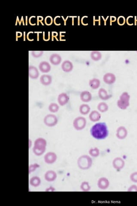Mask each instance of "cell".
I'll list each match as a JSON object with an SVG mask.
<instances>
[{
	"label": "cell",
	"mask_w": 137,
	"mask_h": 206,
	"mask_svg": "<svg viewBox=\"0 0 137 206\" xmlns=\"http://www.w3.org/2000/svg\"><path fill=\"white\" fill-rule=\"evenodd\" d=\"M104 81L106 83H113L116 80V77L113 74L108 73L104 75L103 78Z\"/></svg>",
	"instance_id": "16"
},
{
	"label": "cell",
	"mask_w": 137,
	"mask_h": 206,
	"mask_svg": "<svg viewBox=\"0 0 137 206\" xmlns=\"http://www.w3.org/2000/svg\"><path fill=\"white\" fill-rule=\"evenodd\" d=\"M52 78L49 75H42L40 77V83L44 85H48L52 83Z\"/></svg>",
	"instance_id": "12"
},
{
	"label": "cell",
	"mask_w": 137,
	"mask_h": 206,
	"mask_svg": "<svg viewBox=\"0 0 137 206\" xmlns=\"http://www.w3.org/2000/svg\"><path fill=\"white\" fill-rule=\"evenodd\" d=\"M99 95L100 97L102 99H106L108 98V95L107 92L104 88H101L99 92Z\"/></svg>",
	"instance_id": "23"
},
{
	"label": "cell",
	"mask_w": 137,
	"mask_h": 206,
	"mask_svg": "<svg viewBox=\"0 0 137 206\" xmlns=\"http://www.w3.org/2000/svg\"><path fill=\"white\" fill-rule=\"evenodd\" d=\"M128 191H137V186L136 185H133L131 186L128 188Z\"/></svg>",
	"instance_id": "30"
},
{
	"label": "cell",
	"mask_w": 137,
	"mask_h": 206,
	"mask_svg": "<svg viewBox=\"0 0 137 206\" xmlns=\"http://www.w3.org/2000/svg\"><path fill=\"white\" fill-rule=\"evenodd\" d=\"M89 153L92 157H97L99 155V151L96 148L92 149L89 151Z\"/></svg>",
	"instance_id": "24"
},
{
	"label": "cell",
	"mask_w": 137,
	"mask_h": 206,
	"mask_svg": "<svg viewBox=\"0 0 137 206\" xmlns=\"http://www.w3.org/2000/svg\"><path fill=\"white\" fill-rule=\"evenodd\" d=\"M44 122L48 126H54L57 123V118L54 114H48L44 119Z\"/></svg>",
	"instance_id": "7"
},
{
	"label": "cell",
	"mask_w": 137,
	"mask_h": 206,
	"mask_svg": "<svg viewBox=\"0 0 137 206\" xmlns=\"http://www.w3.org/2000/svg\"><path fill=\"white\" fill-rule=\"evenodd\" d=\"M39 73L38 69L33 66L29 67V76L32 79H36L38 77Z\"/></svg>",
	"instance_id": "11"
},
{
	"label": "cell",
	"mask_w": 137,
	"mask_h": 206,
	"mask_svg": "<svg viewBox=\"0 0 137 206\" xmlns=\"http://www.w3.org/2000/svg\"><path fill=\"white\" fill-rule=\"evenodd\" d=\"M59 106L55 103H51L49 106V110L52 112H56L58 111Z\"/></svg>",
	"instance_id": "22"
},
{
	"label": "cell",
	"mask_w": 137,
	"mask_h": 206,
	"mask_svg": "<svg viewBox=\"0 0 137 206\" xmlns=\"http://www.w3.org/2000/svg\"><path fill=\"white\" fill-rule=\"evenodd\" d=\"M81 188L83 191H88L90 189V187L87 182H83L81 185Z\"/></svg>",
	"instance_id": "26"
},
{
	"label": "cell",
	"mask_w": 137,
	"mask_h": 206,
	"mask_svg": "<svg viewBox=\"0 0 137 206\" xmlns=\"http://www.w3.org/2000/svg\"><path fill=\"white\" fill-rule=\"evenodd\" d=\"M90 106L86 104H83L80 106V111L83 114H86L90 111Z\"/></svg>",
	"instance_id": "21"
},
{
	"label": "cell",
	"mask_w": 137,
	"mask_h": 206,
	"mask_svg": "<svg viewBox=\"0 0 137 206\" xmlns=\"http://www.w3.org/2000/svg\"><path fill=\"white\" fill-rule=\"evenodd\" d=\"M73 68L72 63L69 60H65L62 64V68L65 72H69L72 71Z\"/></svg>",
	"instance_id": "15"
},
{
	"label": "cell",
	"mask_w": 137,
	"mask_h": 206,
	"mask_svg": "<svg viewBox=\"0 0 137 206\" xmlns=\"http://www.w3.org/2000/svg\"><path fill=\"white\" fill-rule=\"evenodd\" d=\"M130 179L132 182L137 183V172L131 173L130 176Z\"/></svg>",
	"instance_id": "27"
},
{
	"label": "cell",
	"mask_w": 137,
	"mask_h": 206,
	"mask_svg": "<svg viewBox=\"0 0 137 206\" xmlns=\"http://www.w3.org/2000/svg\"><path fill=\"white\" fill-rule=\"evenodd\" d=\"M98 187L101 190H107L110 186V181L106 177H102L98 181Z\"/></svg>",
	"instance_id": "8"
},
{
	"label": "cell",
	"mask_w": 137,
	"mask_h": 206,
	"mask_svg": "<svg viewBox=\"0 0 137 206\" xmlns=\"http://www.w3.org/2000/svg\"><path fill=\"white\" fill-rule=\"evenodd\" d=\"M77 163L80 168L83 170H87L91 167L92 160L89 156L83 155L79 158Z\"/></svg>",
	"instance_id": "2"
},
{
	"label": "cell",
	"mask_w": 137,
	"mask_h": 206,
	"mask_svg": "<svg viewBox=\"0 0 137 206\" xmlns=\"http://www.w3.org/2000/svg\"><path fill=\"white\" fill-rule=\"evenodd\" d=\"M91 134L97 139H103L108 135L107 125L104 123H96L90 129Z\"/></svg>",
	"instance_id": "1"
},
{
	"label": "cell",
	"mask_w": 137,
	"mask_h": 206,
	"mask_svg": "<svg viewBox=\"0 0 137 206\" xmlns=\"http://www.w3.org/2000/svg\"><path fill=\"white\" fill-rule=\"evenodd\" d=\"M86 125V120L82 116L77 117L74 120L73 125L76 130H81L84 128Z\"/></svg>",
	"instance_id": "5"
},
{
	"label": "cell",
	"mask_w": 137,
	"mask_h": 206,
	"mask_svg": "<svg viewBox=\"0 0 137 206\" xmlns=\"http://www.w3.org/2000/svg\"><path fill=\"white\" fill-rule=\"evenodd\" d=\"M127 130L124 126H120L117 130L116 135L119 139H125L127 137Z\"/></svg>",
	"instance_id": "9"
},
{
	"label": "cell",
	"mask_w": 137,
	"mask_h": 206,
	"mask_svg": "<svg viewBox=\"0 0 137 206\" xmlns=\"http://www.w3.org/2000/svg\"><path fill=\"white\" fill-rule=\"evenodd\" d=\"M43 53V51H33L31 52V55L37 58L41 56Z\"/></svg>",
	"instance_id": "28"
},
{
	"label": "cell",
	"mask_w": 137,
	"mask_h": 206,
	"mask_svg": "<svg viewBox=\"0 0 137 206\" xmlns=\"http://www.w3.org/2000/svg\"><path fill=\"white\" fill-rule=\"evenodd\" d=\"M81 98L82 101L84 102H88L92 99V95L88 91H83L81 94Z\"/></svg>",
	"instance_id": "17"
},
{
	"label": "cell",
	"mask_w": 137,
	"mask_h": 206,
	"mask_svg": "<svg viewBox=\"0 0 137 206\" xmlns=\"http://www.w3.org/2000/svg\"><path fill=\"white\" fill-rule=\"evenodd\" d=\"M69 101V97L65 93L59 94L58 97V102L61 105L65 104Z\"/></svg>",
	"instance_id": "14"
},
{
	"label": "cell",
	"mask_w": 137,
	"mask_h": 206,
	"mask_svg": "<svg viewBox=\"0 0 137 206\" xmlns=\"http://www.w3.org/2000/svg\"><path fill=\"white\" fill-rule=\"evenodd\" d=\"M100 84L99 80L97 78H93L90 80L89 82V85L93 89H96L98 88Z\"/></svg>",
	"instance_id": "19"
},
{
	"label": "cell",
	"mask_w": 137,
	"mask_h": 206,
	"mask_svg": "<svg viewBox=\"0 0 137 206\" xmlns=\"http://www.w3.org/2000/svg\"><path fill=\"white\" fill-rule=\"evenodd\" d=\"M130 96L127 92H124L121 95L120 100L118 101L119 107L122 109H126L129 105Z\"/></svg>",
	"instance_id": "4"
},
{
	"label": "cell",
	"mask_w": 137,
	"mask_h": 206,
	"mask_svg": "<svg viewBox=\"0 0 137 206\" xmlns=\"http://www.w3.org/2000/svg\"><path fill=\"white\" fill-rule=\"evenodd\" d=\"M102 57V54L99 51H93L91 53V57L93 60L95 61L100 60Z\"/></svg>",
	"instance_id": "20"
},
{
	"label": "cell",
	"mask_w": 137,
	"mask_h": 206,
	"mask_svg": "<svg viewBox=\"0 0 137 206\" xmlns=\"http://www.w3.org/2000/svg\"><path fill=\"white\" fill-rule=\"evenodd\" d=\"M49 61L53 65H57L61 63L62 57L58 54H53L49 57Z\"/></svg>",
	"instance_id": "13"
},
{
	"label": "cell",
	"mask_w": 137,
	"mask_h": 206,
	"mask_svg": "<svg viewBox=\"0 0 137 206\" xmlns=\"http://www.w3.org/2000/svg\"><path fill=\"white\" fill-rule=\"evenodd\" d=\"M46 144V141L44 139L39 138L37 139L35 141V146L33 149L34 152L38 153H42L45 149Z\"/></svg>",
	"instance_id": "3"
},
{
	"label": "cell",
	"mask_w": 137,
	"mask_h": 206,
	"mask_svg": "<svg viewBox=\"0 0 137 206\" xmlns=\"http://www.w3.org/2000/svg\"><path fill=\"white\" fill-rule=\"evenodd\" d=\"M98 108L101 112L106 111L108 110V106L104 103H100L98 105Z\"/></svg>",
	"instance_id": "25"
},
{
	"label": "cell",
	"mask_w": 137,
	"mask_h": 206,
	"mask_svg": "<svg viewBox=\"0 0 137 206\" xmlns=\"http://www.w3.org/2000/svg\"><path fill=\"white\" fill-rule=\"evenodd\" d=\"M112 165L113 167L117 170H121L125 167V162L124 160L121 158H116L113 160Z\"/></svg>",
	"instance_id": "6"
},
{
	"label": "cell",
	"mask_w": 137,
	"mask_h": 206,
	"mask_svg": "<svg viewBox=\"0 0 137 206\" xmlns=\"http://www.w3.org/2000/svg\"><path fill=\"white\" fill-rule=\"evenodd\" d=\"M118 23L120 25H123L125 23V18L122 16L119 17L118 19Z\"/></svg>",
	"instance_id": "29"
},
{
	"label": "cell",
	"mask_w": 137,
	"mask_h": 206,
	"mask_svg": "<svg viewBox=\"0 0 137 206\" xmlns=\"http://www.w3.org/2000/svg\"><path fill=\"white\" fill-rule=\"evenodd\" d=\"M90 120L92 121L95 122L99 121L101 118V115L96 111H92L89 116Z\"/></svg>",
	"instance_id": "18"
},
{
	"label": "cell",
	"mask_w": 137,
	"mask_h": 206,
	"mask_svg": "<svg viewBox=\"0 0 137 206\" xmlns=\"http://www.w3.org/2000/svg\"><path fill=\"white\" fill-rule=\"evenodd\" d=\"M39 68L42 73H47L50 71L51 67L50 64L47 61H42L39 65Z\"/></svg>",
	"instance_id": "10"
}]
</instances>
